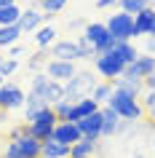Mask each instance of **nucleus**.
Wrapping results in <instances>:
<instances>
[{"instance_id":"1","label":"nucleus","mask_w":155,"mask_h":158,"mask_svg":"<svg viewBox=\"0 0 155 158\" xmlns=\"http://www.w3.org/2000/svg\"><path fill=\"white\" fill-rule=\"evenodd\" d=\"M96 75L91 70H78L75 78H70L64 83V99L70 102H80V99H91V94L96 89Z\"/></svg>"},{"instance_id":"2","label":"nucleus","mask_w":155,"mask_h":158,"mask_svg":"<svg viewBox=\"0 0 155 158\" xmlns=\"http://www.w3.org/2000/svg\"><path fill=\"white\" fill-rule=\"evenodd\" d=\"M30 91L38 94L48 107L59 105V102L64 99V83H56V81H51L46 73H38L30 78Z\"/></svg>"},{"instance_id":"3","label":"nucleus","mask_w":155,"mask_h":158,"mask_svg":"<svg viewBox=\"0 0 155 158\" xmlns=\"http://www.w3.org/2000/svg\"><path fill=\"white\" fill-rule=\"evenodd\" d=\"M107 107H112L120 115V121H131V123L145 121V115H147L145 107H142V102L128 97V94H123V91H112V99L107 102Z\"/></svg>"},{"instance_id":"4","label":"nucleus","mask_w":155,"mask_h":158,"mask_svg":"<svg viewBox=\"0 0 155 158\" xmlns=\"http://www.w3.org/2000/svg\"><path fill=\"white\" fill-rule=\"evenodd\" d=\"M80 38L94 48L96 56H99V54H104V51H110V46H112V35H110V30H107L104 22H88Z\"/></svg>"},{"instance_id":"5","label":"nucleus","mask_w":155,"mask_h":158,"mask_svg":"<svg viewBox=\"0 0 155 158\" xmlns=\"http://www.w3.org/2000/svg\"><path fill=\"white\" fill-rule=\"evenodd\" d=\"M56 123H59V118H56V113H54V107L40 110L32 121H27V126H30V137H35V139H40V142H48L51 137H54Z\"/></svg>"},{"instance_id":"6","label":"nucleus","mask_w":155,"mask_h":158,"mask_svg":"<svg viewBox=\"0 0 155 158\" xmlns=\"http://www.w3.org/2000/svg\"><path fill=\"white\" fill-rule=\"evenodd\" d=\"M94 70H96L99 78H104V81H118L123 75V70H126V64H123L120 59L115 56L112 51H104V54H99L96 59H94Z\"/></svg>"},{"instance_id":"7","label":"nucleus","mask_w":155,"mask_h":158,"mask_svg":"<svg viewBox=\"0 0 155 158\" xmlns=\"http://www.w3.org/2000/svg\"><path fill=\"white\" fill-rule=\"evenodd\" d=\"M104 24L110 30V35H112V40H120V43L131 40L134 43V16L118 11V14H110V19H107Z\"/></svg>"},{"instance_id":"8","label":"nucleus","mask_w":155,"mask_h":158,"mask_svg":"<svg viewBox=\"0 0 155 158\" xmlns=\"http://www.w3.org/2000/svg\"><path fill=\"white\" fill-rule=\"evenodd\" d=\"M24 99H27V94H24V89H22L19 83L6 81V83L0 86V110H6V113L22 110L24 107Z\"/></svg>"},{"instance_id":"9","label":"nucleus","mask_w":155,"mask_h":158,"mask_svg":"<svg viewBox=\"0 0 155 158\" xmlns=\"http://www.w3.org/2000/svg\"><path fill=\"white\" fill-rule=\"evenodd\" d=\"M48 54H51V59H59V62H78V59H83L78 38H62V40H56L48 48Z\"/></svg>"},{"instance_id":"10","label":"nucleus","mask_w":155,"mask_h":158,"mask_svg":"<svg viewBox=\"0 0 155 158\" xmlns=\"http://www.w3.org/2000/svg\"><path fill=\"white\" fill-rule=\"evenodd\" d=\"M155 73V56L153 54H139L137 62H131V64H126V70H123V75L126 78H137V81H145V78H150V75Z\"/></svg>"},{"instance_id":"11","label":"nucleus","mask_w":155,"mask_h":158,"mask_svg":"<svg viewBox=\"0 0 155 158\" xmlns=\"http://www.w3.org/2000/svg\"><path fill=\"white\" fill-rule=\"evenodd\" d=\"M43 73L48 75L51 81H56V83H67L70 78H75V62H59V59H48V64Z\"/></svg>"},{"instance_id":"12","label":"nucleus","mask_w":155,"mask_h":158,"mask_svg":"<svg viewBox=\"0 0 155 158\" xmlns=\"http://www.w3.org/2000/svg\"><path fill=\"white\" fill-rule=\"evenodd\" d=\"M43 22H46V16H43V11L38 8V6H24L22 19H19V30H22V35L38 32V30L43 27Z\"/></svg>"},{"instance_id":"13","label":"nucleus","mask_w":155,"mask_h":158,"mask_svg":"<svg viewBox=\"0 0 155 158\" xmlns=\"http://www.w3.org/2000/svg\"><path fill=\"white\" fill-rule=\"evenodd\" d=\"M54 142H62V145H67V148H72L75 142L83 139L80 129H78V123H70V121H59L56 129H54V137H51Z\"/></svg>"},{"instance_id":"14","label":"nucleus","mask_w":155,"mask_h":158,"mask_svg":"<svg viewBox=\"0 0 155 158\" xmlns=\"http://www.w3.org/2000/svg\"><path fill=\"white\" fill-rule=\"evenodd\" d=\"M99 113H102V139H112L115 134L120 131V115H118V113H115L112 107H99Z\"/></svg>"},{"instance_id":"15","label":"nucleus","mask_w":155,"mask_h":158,"mask_svg":"<svg viewBox=\"0 0 155 158\" xmlns=\"http://www.w3.org/2000/svg\"><path fill=\"white\" fill-rule=\"evenodd\" d=\"M112 89H115V91L128 94V97H134V99H142V94H145V81H137V78H126V75H120L118 81H112Z\"/></svg>"},{"instance_id":"16","label":"nucleus","mask_w":155,"mask_h":158,"mask_svg":"<svg viewBox=\"0 0 155 158\" xmlns=\"http://www.w3.org/2000/svg\"><path fill=\"white\" fill-rule=\"evenodd\" d=\"M99 110V105L94 99H80V102H72V107H70V113H67V121L70 123H78V121H83V118L94 115Z\"/></svg>"},{"instance_id":"17","label":"nucleus","mask_w":155,"mask_h":158,"mask_svg":"<svg viewBox=\"0 0 155 158\" xmlns=\"http://www.w3.org/2000/svg\"><path fill=\"white\" fill-rule=\"evenodd\" d=\"M78 129H80V134L88 137V139H102V113L96 110L94 115L78 121Z\"/></svg>"},{"instance_id":"18","label":"nucleus","mask_w":155,"mask_h":158,"mask_svg":"<svg viewBox=\"0 0 155 158\" xmlns=\"http://www.w3.org/2000/svg\"><path fill=\"white\" fill-rule=\"evenodd\" d=\"M110 51H112L115 56L120 59L123 64H131V62H137V59H139V54H142V51H139V48H137V46H134L131 40H126V43H120V40H112Z\"/></svg>"},{"instance_id":"19","label":"nucleus","mask_w":155,"mask_h":158,"mask_svg":"<svg viewBox=\"0 0 155 158\" xmlns=\"http://www.w3.org/2000/svg\"><path fill=\"white\" fill-rule=\"evenodd\" d=\"M153 14H155V6H150L147 11H142V14L134 16V40H137V38H150V22H153Z\"/></svg>"},{"instance_id":"20","label":"nucleus","mask_w":155,"mask_h":158,"mask_svg":"<svg viewBox=\"0 0 155 158\" xmlns=\"http://www.w3.org/2000/svg\"><path fill=\"white\" fill-rule=\"evenodd\" d=\"M99 150V139H88L83 137L80 142H75L70 148V158H94V153Z\"/></svg>"},{"instance_id":"21","label":"nucleus","mask_w":155,"mask_h":158,"mask_svg":"<svg viewBox=\"0 0 155 158\" xmlns=\"http://www.w3.org/2000/svg\"><path fill=\"white\" fill-rule=\"evenodd\" d=\"M16 148H19V158H40V148H43V142L27 134L24 139H19V142H16Z\"/></svg>"},{"instance_id":"22","label":"nucleus","mask_w":155,"mask_h":158,"mask_svg":"<svg viewBox=\"0 0 155 158\" xmlns=\"http://www.w3.org/2000/svg\"><path fill=\"white\" fill-rule=\"evenodd\" d=\"M48 56H51L48 48H38L35 54H30V56H27V70H30L32 75L43 73V70H46V64H48Z\"/></svg>"},{"instance_id":"23","label":"nucleus","mask_w":155,"mask_h":158,"mask_svg":"<svg viewBox=\"0 0 155 158\" xmlns=\"http://www.w3.org/2000/svg\"><path fill=\"white\" fill-rule=\"evenodd\" d=\"M48 107V105H46V102L40 99V97H38V94H27V99H24V107H22V113H24V121H32L35 115H38V113H40V110H46Z\"/></svg>"},{"instance_id":"24","label":"nucleus","mask_w":155,"mask_h":158,"mask_svg":"<svg viewBox=\"0 0 155 158\" xmlns=\"http://www.w3.org/2000/svg\"><path fill=\"white\" fill-rule=\"evenodd\" d=\"M40 158H70V148L67 145H62V142H43V148H40Z\"/></svg>"},{"instance_id":"25","label":"nucleus","mask_w":155,"mask_h":158,"mask_svg":"<svg viewBox=\"0 0 155 158\" xmlns=\"http://www.w3.org/2000/svg\"><path fill=\"white\" fill-rule=\"evenodd\" d=\"M22 11L24 6H6V8H0V27H14L19 24V19H22Z\"/></svg>"},{"instance_id":"26","label":"nucleus","mask_w":155,"mask_h":158,"mask_svg":"<svg viewBox=\"0 0 155 158\" xmlns=\"http://www.w3.org/2000/svg\"><path fill=\"white\" fill-rule=\"evenodd\" d=\"M112 91H115V89H112V83H110V81H99L96 89H94V94H91V99L96 102L99 107H104L107 102L112 99Z\"/></svg>"},{"instance_id":"27","label":"nucleus","mask_w":155,"mask_h":158,"mask_svg":"<svg viewBox=\"0 0 155 158\" xmlns=\"http://www.w3.org/2000/svg\"><path fill=\"white\" fill-rule=\"evenodd\" d=\"M19 38H22V30H19V24L14 27H0V48L8 51L11 46H16Z\"/></svg>"},{"instance_id":"28","label":"nucleus","mask_w":155,"mask_h":158,"mask_svg":"<svg viewBox=\"0 0 155 158\" xmlns=\"http://www.w3.org/2000/svg\"><path fill=\"white\" fill-rule=\"evenodd\" d=\"M35 43H38V48H51L54 43H56V30L51 24H43L38 32H35Z\"/></svg>"},{"instance_id":"29","label":"nucleus","mask_w":155,"mask_h":158,"mask_svg":"<svg viewBox=\"0 0 155 158\" xmlns=\"http://www.w3.org/2000/svg\"><path fill=\"white\" fill-rule=\"evenodd\" d=\"M150 6H153L150 0H118V8H120L123 14H128V16H137V14L147 11Z\"/></svg>"},{"instance_id":"30","label":"nucleus","mask_w":155,"mask_h":158,"mask_svg":"<svg viewBox=\"0 0 155 158\" xmlns=\"http://www.w3.org/2000/svg\"><path fill=\"white\" fill-rule=\"evenodd\" d=\"M64 6H67V0H40V3H38V8L43 11L46 22H51L56 14H62V11H64Z\"/></svg>"},{"instance_id":"31","label":"nucleus","mask_w":155,"mask_h":158,"mask_svg":"<svg viewBox=\"0 0 155 158\" xmlns=\"http://www.w3.org/2000/svg\"><path fill=\"white\" fill-rule=\"evenodd\" d=\"M16 70H19L16 59H11L8 54H0V78H11Z\"/></svg>"},{"instance_id":"32","label":"nucleus","mask_w":155,"mask_h":158,"mask_svg":"<svg viewBox=\"0 0 155 158\" xmlns=\"http://www.w3.org/2000/svg\"><path fill=\"white\" fill-rule=\"evenodd\" d=\"M27 134H30V126H27V121H22V123L8 129V142H19V139H24Z\"/></svg>"},{"instance_id":"33","label":"nucleus","mask_w":155,"mask_h":158,"mask_svg":"<svg viewBox=\"0 0 155 158\" xmlns=\"http://www.w3.org/2000/svg\"><path fill=\"white\" fill-rule=\"evenodd\" d=\"M139 102H142L145 113H147V110H155V91H147V89H145V94H142V99H139Z\"/></svg>"},{"instance_id":"34","label":"nucleus","mask_w":155,"mask_h":158,"mask_svg":"<svg viewBox=\"0 0 155 158\" xmlns=\"http://www.w3.org/2000/svg\"><path fill=\"white\" fill-rule=\"evenodd\" d=\"M6 54H8L11 59H16V62H19V59L24 56V46H22V43H16V46H11V48L6 51Z\"/></svg>"},{"instance_id":"35","label":"nucleus","mask_w":155,"mask_h":158,"mask_svg":"<svg viewBox=\"0 0 155 158\" xmlns=\"http://www.w3.org/2000/svg\"><path fill=\"white\" fill-rule=\"evenodd\" d=\"M112 6H118V0H96V8H99V11L112 8Z\"/></svg>"},{"instance_id":"36","label":"nucleus","mask_w":155,"mask_h":158,"mask_svg":"<svg viewBox=\"0 0 155 158\" xmlns=\"http://www.w3.org/2000/svg\"><path fill=\"white\" fill-rule=\"evenodd\" d=\"M86 24H88V22H83V19H72V22H70V30H86Z\"/></svg>"},{"instance_id":"37","label":"nucleus","mask_w":155,"mask_h":158,"mask_svg":"<svg viewBox=\"0 0 155 158\" xmlns=\"http://www.w3.org/2000/svg\"><path fill=\"white\" fill-rule=\"evenodd\" d=\"M145 54H153V56H155V38H147V43H145Z\"/></svg>"},{"instance_id":"38","label":"nucleus","mask_w":155,"mask_h":158,"mask_svg":"<svg viewBox=\"0 0 155 158\" xmlns=\"http://www.w3.org/2000/svg\"><path fill=\"white\" fill-rule=\"evenodd\" d=\"M145 89L147 91H155V73L150 75V78H145Z\"/></svg>"},{"instance_id":"39","label":"nucleus","mask_w":155,"mask_h":158,"mask_svg":"<svg viewBox=\"0 0 155 158\" xmlns=\"http://www.w3.org/2000/svg\"><path fill=\"white\" fill-rule=\"evenodd\" d=\"M145 118H147V121H150V123L155 126V110H147V115H145Z\"/></svg>"},{"instance_id":"40","label":"nucleus","mask_w":155,"mask_h":158,"mask_svg":"<svg viewBox=\"0 0 155 158\" xmlns=\"http://www.w3.org/2000/svg\"><path fill=\"white\" fill-rule=\"evenodd\" d=\"M19 0H0V8H6V6H16Z\"/></svg>"},{"instance_id":"41","label":"nucleus","mask_w":155,"mask_h":158,"mask_svg":"<svg viewBox=\"0 0 155 158\" xmlns=\"http://www.w3.org/2000/svg\"><path fill=\"white\" fill-rule=\"evenodd\" d=\"M11 118H8V113H6V110H0V123H8Z\"/></svg>"},{"instance_id":"42","label":"nucleus","mask_w":155,"mask_h":158,"mask_svg":"<svg viewBox=\"0 0 155 158\" xmlns=\"http://www.w3.org/2000/svg\"><path fill=\"white\" fill-rule=\"evenodd\" d=\"M150 38H155V14H153V22H150Z\"/></svg>"},{"instance_id":"43","label":"nucleus","mask_w":155,"mask_h":158,"mask_svg":"<svg viewBox=\"0 0 155 158\" xmlns=\"http://www.w3.org/2000/svg\"><path fill=\"white\" fill-rule=\"evenodd\" d=\"M27 6H38V3H40V0H24Z\"/></svg>"},{"instance_id":"44","label":"nucleus","mask_w":155,"mask_h":158,"mask_svg":"<svg viewBox=\"0 0 155 158\" xmlns=\"http://www.w3.org/2000/svg\"><path fill=\"white\" fill-rule=\"evenodd\" d=\"M134 158H145V156H142V153H137V156H134Z\"/></svg>"},{"instance_id":"45","label":"nucleus","mask_w":155,"mask_h":158,"mask_svg":"<svg viewBox=\"0 0 155 158\" xmlns=\"http://www.w3.org/2000/svg\"><path fill=\"white\" fill-rule=\"evenodd\" d=\"M3 83H6V78H0V86H3Z\"/></svg>"},{"instance_id":"46","label":"nucleus","mask_w":155,"mask_h":158,"mask_svg":"<svg viewBox=\"0 0 155 158\" xmlns=\"http://www.w3.org/2000/svg\"><path fill=\"white\" fill-rule=\"evenodd\" d=\"M153 148H155V137H153Z\"/></svg>"},{"instance_id":"47","label":"nucleus","mask_w":155,"mask_h":158,"mask_svg":"<svg viewBox=\"0 0 155 158\" xmlns=\"http://www.w3.org/2000/svg\"><path fill=\"white\" fill-rule=\"evenodd\" d=\"M0 158H3V156H0Z\"/></svg>"}]
</instances>
